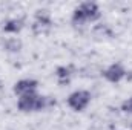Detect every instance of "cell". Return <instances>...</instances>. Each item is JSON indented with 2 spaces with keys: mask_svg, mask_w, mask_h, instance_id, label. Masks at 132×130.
<instances>
[{
  "mask_svg": "<svg viewBox=\"0 0 132 130\" xmlns=\"http://www.w3.org/2000/svg\"><path fill=\"white\" fill-rule=\"evenodd\" d=\"M19 28H20V23H19V22H9V23L5 26L6 31H17Z\"/></svg>",
  "mask_w": 132,
  "mask_h": 130,
  "instance_id": "8992f818",
  "label": "cell"
},
{
  "mask_svg": "<svg viewBox=\"0 0 132 130\" xmlns=\"http://www.w3.org/2000/svg\"><path fill=\"white\" fill-rule=\"evenodd\" d=\"M123 75H125V70H123V67H121L120 64H112L106 72H104V77H106L109 81H112V83L121 80Z\"/></svg>",
  "mask_w": 132,
  "mask_h": 130,
  "instance_id": "5b68a950",
  "label": "cell"
},
{
  "mask_svg": "<svg viewBox=\"0 0 132 130\" xmlns=\"http://www.w3.org/2000/svg\"><path fill=\"white\" fill-rule=\"evenodd\" d=\"M68 75H69V73H68V69H65V67H62V69H59V77H60V78H68Z\"/></svg>",
  "mask_w": 132,
  "mask_h": 130,
  "instance_id": "ba28073f",
  "label": "cell"
},
{
  "mask_svg": "<svg viewBox=\"0 0 132 130\" xmlns=\"http://www.w3.org/2000/svg\"><path fill=\"white\" fill-rule=\"evenodd\" d=\"M98 17V8L95 3H83L74 14L75 22H86V20H94Z\"/></svg>",
  "mask_w": 132,
  "mask_h": 130,
  "instance_id": "6da1fadb",
  "label": "cell"
},
{
  "mask_svg": "<svg viewBox=\"0 0 132 130\" xmlns=\"http://www.w3.org/2000/svg\"><path fill=\"white\" fill-rule=\"evenodd\" d=\"M68 103L74 110H83L89 103V94L88 92H75L69 97Z\"/></svg>",
  "mask_w": 132,
  "mask_h": 130,
  "instance_id": "3957f363",
  "label": "cell"
},
{
  "mask_svg": "<svg viewBox=\"0 0 132 130\" xmlns=\"http://www.w3.org/2000/svg\"><path fill=\"white\" fill-rule=\"evenodd\" d=\"M19 107H20L22 110H37V109L43 107V101H42V98L37 97L35 94L25 95V97L20 98Z\"/></svg>",
  "mask_w": 132,
  "mask_h": 130,
  "instance_id": "7a4b0ae2",
  "label": "cell"
},
{
  "mask_svg": "<svg viewBox=\"0 0 132 130\" xmlns=\"http://www.w3.org/2000/svg\"><path fill=\"white\" fill-rule=\"evenodd\" d=\"M123 109H125L126 112H131V113H132V98L129 99V101H126V103L123 104Z\"/></svg>",
  "mask_w": 132,
  "mask_h": 130,
  "instance_id": "52a82bcc",
  "label": "cell"
},
{
  "mask_svg": "<svg viewBox=\"0 0 132 130\" xmlns=\"http://www.w3.org/2000/svg\"><path fill=\"white\" fill-rule=\"evenodd\" d=\"M35 81H31V80H23V81H19L15 84V94L25 97V95H31L35 90Z\"/></svg>",
  "mask_w": 132,
  "mask_h": 130,
  "instance_id": "277c9868",
  "label": "cell"
}]
</instances>
